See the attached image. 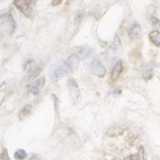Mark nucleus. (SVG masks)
Returning <instances> with one entry per match:
<instances>
[{
    "mask_svg": "<svg viewBox=\"0 0 160 160\" xmlns=\"http://www.w3.org/2000/svg\"><path fill=\"white\" fill-rule=\"evenodd\" d=\"M1 30L7 35H12L15 31V20L10 12H4L1 14Z\"/></svg>",
    "mask_w": 160,
    "mask_h": 160,
    "instance_id": "obj_1",
    "label": "nucleus"
},
{
    "mask_svg": "<svg viewBox=\"0 0 160 160\" xmlns=\"http://www.w3.org/2000/svg\"><path fill=\"white\" fill-rule=\"evenodd\" d=\"M68 74L64 68V63L60 62V63H56L49 68V77L53 81H59L64 77V75Z\"/></svg>",
    "mask_w": 160,
    "mask_h": 160,
    "instance_id": "obj_2",
    "label": "nucleus"
},
{
    "mask_svg": "<svg viewBox=\"0 0 160 160\" xmlns=\"http://www.w3.org/2000/svg\"><path fill=\"white\" fill-rule=\"evenodd\" d=\"M68 92H69V97L72 99L73 104H76L80 98V90L78 88V84L75 81V79L71 78L68 81Z\"/></svg>",
    "mask_w": 160,
    "mask_h": 160,
    "instance_id": "obj_3",
    "label": "nucleus"
},
{
    "mask_svg": "<svg viewBox=\"0 0 160 160\" xmlns=\"http://www.w3.org/2000/svg\"><path fill=\"white\" fill-rule=\"evenodd\" d=\"M92 73L97 77H104L106 75V68L102 65V61L98 58H94L91 64Z\"/></svg>",
    "mask_w": 160,
    "mask_h": 160,
    "instance_id": "obj_4",
    "label": "nucleus"
},
{
    "mask_svg": "<svg viewBox=\"0 0 160 160\" xmlns=\"http://www.w3.org/2000/svg\"><path fill=\"white\" fill-rule=\"evenodd\" d=\"M44 84H45V78H44V77H41V78L35 79L34 81H32L31 83L28 84L27 90H28V92L31 93V94L37 95L41 92V90H42V88L44 87Z\"/></svg>",
    "mask_w": 160,
    "mask_h": 160,
    "instance_id": "obj_5",
    "label": "nucleus"
},
{
    "mask_svg": "<svg viewBox=\"0 0 160 160\" xmlns=\"http://www.w3.org/2000/svg\"><path fill=\"white\" fill-rule=\"evenodd\" d=\"M13 3L15 7L19 10L26 17L30 18L31 17V2L30 1H24V0H15Z\"/></svg>",
    "mask_w": 160,
    "mask_h": 160,
    "instance_id": "obj_6",
    "label": "nucleus"
},
{
    "mask_svg": "<svg viewBox=\"0 0 160 160\" xmlns=\"http://www.w3.org/2000/svg\"><path fill=\"white\" fill-rule=\"evenodd\" d=\"M77 56H78L79 59H81L82 61H84L87 63V65H91V62L89 61V59L93 62L92 60V50L90 49V47H88V46H81V47L78 49V52H77Z\"/></svg>",
    "mask_w": 160,
    "mask_h": 160,
    "instance_id": "obj_7",
    "label": "nucleus"
},
{
    "mask_svg": "<svg viewBox=\"0 0 160 160\" xmlns=\"http://www.w3.org/2000/svg\"><path fill=\"white\" fill-rule=\"evenodd\" d=\"M127 32H128V35H129L131 38H138L140 37L142 30H141V26L139 24L138 20L135 19L130 22L129 27H128V29H127Z\"/></svg>",
    "mask_w": 160,
    "mask_h": 160,
    "instance_id": "obj_8",
    "label": "nucleus"
},
{
    "mask_svg": "<svg viewBox=\"0 0 160 160\" xmlns=\"http://www.w3.org/2000/svg\"><path fill=\"white\" fill-rule=\"evenodd\" d=\"M78 60H79L78 56L72 55V56H69L65 61H63L66 73H71V72H73L74 69L77 68V65H78Z\"/></svg>",
    "mask_w": 160,
    "mask_h": 160,
    "instance_id": "obj_9",
    "label": "nucleus"
},
{
    "mask_svg": "<svg viewBox=\"0 0 160 160\" xmlns=\"http://www.w3.org/2000/svg\"><path fill=\"white\" fill-rule=\"evenodd\" d=\"M123 72V62L121 60H118L117 63H115L114 68L112 69V73H111V80L112 81H117L118 79V77L121 76Z\"/></svg>",
    "mask_w": 160,
    "mask_h": 160,
    "instance_id": "obj_10",
    "label": "nucleus"
},
{
    "mask_svg": "<svg viewBox=\"0 0 160 160\" xmlns=\"http://www.w3.org/2000/svg\"><path fill=\"white\" fill-rule=\"evenodd\" d=\"M141 75L145 80H148L153 76V64L152 63H146L142 66L141 68Z\"/></svg>",
    "mask_w": 160,
    "mask_h": 160,
    "instance_id": "obj_11",
    "label": "nucleus"
},
{
    "mask_svg": "<svg viewBox=\"0 0 160 160\" xmlns=\"http://www.w3.org/2000/svg\"><path fill=\"white\" fill-rule=\"evenodd\" d=\"M124 133V129L121 128L120 126H112L107 131V136L110 138H117V137L122 136Z\"/></svg>",
    "mask_w": 160,
    "mask_h": 160,
    "instance_id": "obj_12",
    "label": "nucleus"
},
{
    "mask_svg": "<svg viewBox=\"0 0 160 160\" xmlns=\"http://www.w3.org/2000/svg\"><path fill=\"white\" fill-rule=\"evenodd\" d=\"M149 40L152 41V43L157 47H160V32L157 30H154L149 33Z\"/></svg>",
    "mask_w": 160,
    "mask_h": 160,
    "instance_id": "obj_13",
    "label": "nucleus"
},
{
    "mask_svg": "<svg viewBox=\"0 0 160 160\" xmlns=\"http://www.w3.org/2000/svg\"><path fill=\"white\" fill-rule=\"evenodd\" d=\"M31 111H32V106L31 105H26L22 108V110L19 111V118L20 120H25L26 118H28L30 115Z\"/></svg>",
    "mask_w": 160,
    "mask_h": 160,
    "instance_id": "obj_14",
    "label": "nucleus"
},
{
    "mask_svg": "<svg viewBox=\"0 0 160 160\" xmlns=\"http://www.w3.org/2000/svg\"><path fill=\"white\" fill-rule=\"evenodd\" d=\"M14 158L17 160H24L25 158H27V152L25 149H17L14 154Z\"/></svg>",
    "mask_w": 160,
    "mask_h": 160,
    "instance_id": "obj_15",
    "label": "nucleus"
},
{
    "mask_svg": "<svg viewBox=\"0 0 160 160\" xmlns=\"http://www.w3.org/2000/svg\"><path fill=\"white\" fill-rule=\"evenodd\" d=\"M148 18H149V22H152V25H153L154 27H159L160 26V20L159 18H157V17L155 16L154 13H151V14L148 13Z\"/></svg>",
    "mask_w": 160,
    "mask_h": 160,
    "instance_id": "obj_16",
    "label": "nucleus"
},
{
    "mask_svg": "<svg viewBox=\"0 0 160 160\" xmlns=\"http://www.w3.org/2000/svg\"><path fill=\"white\" fill-rule=\"evenodd\" d=\"M138 156H139V159L140 160H146L145 159V151H144V148L143 146H139V153H138Z\"/></svg>",
    "mask_w": 160,
    "mask_h": 160,
    "instance_id": "obj_17",
    "label": "nucleus"
},
{
    "mask_svg": "<svg viewBox=\"0 0 160 160\" xmlns=\"http://www.w3.org/2000/svg\"><path fill=\"white\" fill-rule=\"evenodd\" d=\"M0 160H10L9 158V155H8V152H7V149L6 148H2V151H1V155H0Z\"/></svg>",
    "mask_w": 160,
    "mask_h": 160,
    "instance_id": "obj_18",
    "label": "nucleus"
},
{
    "mask_svg": "<svg viewBox=\"0 0 160 160\" xmlns=\"http://www.w3.org/2000/svg\"><path fill=\"white\" fill-rule=\"evenodd\" d=\"M82 15H83V13H82L81 11H78L77 12V14H76V17H75V22L76 24H78V22L81 20V18H82Z\"/></svg>",
    "mask_w": 160,
    "mask_h": 160,
    "instance_id": "obj_19",
    "label": "nucleus"
},
{
    "mask_svg": "<svg viewBox=\"0 0 160 160\" xmlns=\"http://www.w3.org/2000/svg\"><path fill=\"white\" fill-rule=\"evenodd\" d=\"M124 160H140V159H139L138 154H133V155H130V156L126 157V158H124Z\"/></svg>",
    "mask_w": 160,
    "mask_h": 160,
    "instance_id": "obj_20",
    "label": "nucleus"
},
{
    "mask_svg": "<svg viewBox=\"0 0 160 160\" xmlns=\"http://www.w3.org/2000/svg\"><path fill=\"white\" fill-rule=\"evenodd\" d=\"M30 160H41V157L38 156V155H35V154H33L32 156H31Z\"/></svg>",
    "mask_w": 160,
    "mask_h": 160,
    "instance_id": "obj_21",
    "label": "nucleus"
},
{
    "mask_svg": "<svg viewBox=\"0 0 160 160\" xmlns=\"http://www.w3.org/2000/svg\"><path fill=\"white\" fill-rule=\"evenodd\" d=\"M61 0H58V1H52L51 2V4H52V6H58L59 3H61Z\"/></svg>",
    "mask_w": 160,
    "mask_h": 160,
    "instance_id": "obj_22",
    "label": "nucleus"
},
{
    "mask_svg": "<svg viewBox=\"0 0 160 160\" xmlns=\"http://www.w3.org/2000/svg\"><path fill=\"white\" fill-rule=\"evenodd\" d=\"M113 160H121V159H120V158H114Z\"/></svg>",
    "mask_w": 160,
    "mask_h": 160,
    "instance_id": "obj_23",
    "label": "nucleus"
}]
</instances>
